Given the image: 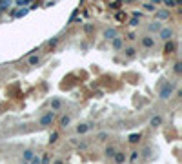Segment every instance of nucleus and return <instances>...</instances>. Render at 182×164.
Returning <instances> with one entry per match:
<instances>
[{
    "label": "nucleus",
    "instance_id": "f257e3e1",
    "mask_svg": "<svg viewBox=\"0 0 182 164\" xmlns=\"http://www.w3.org/2000/svg\"><path fill=\"white\" fill-rule=\"evenodd\" d=\"M53 118H55V111H47L46 115L40 118V126H47V124H51Z\"/></svg>",
    "mask_w": 182,
    "mask_h": 164
},
{
    "label": "nucleus",
    "instance_id": "f03ea898",
    "mask_svg": "<svg viewBox=\"0 0 182 164\" xmlns=\"http://www.w3.org/2000/svg\"><path fill=\"white\" fill-rule=\"evenodd\" d=\"M171 93H173V84H166L160 89V98H168V97H171Z\"/></svg>",
    "mask_w": 182,
    "mask_h": 164
},
{
    "label": "nucleus",
    "instance_id": "7ed1b4c3",
    "mask_svg": "<svg viewBox=\"0 0 182 164\" xmlns=\"http://www.w3.org/2000/svg\"><path fill=\"white\" fill-rule=\"evenodd\" d=\"M33 155H35V153H33V150H24V151H22V157H24V161H26V162L31 161Z\"/></svg>",
    "mask_w": 182,
    "mask_h": 164
},
{
    "label": "nucleus",
    "instance_id": "20e7f679",
    "mask_svg": "<svg viewBox=\"0 0 182 164\" xmlns=\"http://www.w3.org/2000/svg\"><path fill=\"white\" fill-rule=\"evenodd\" d=\"M113 159H115L117 164H122V162L126 161V155H124V153H115V155H113Z\"/></svg>",
    "mask_w": 182,
    "mask_h": 164
},
{
    "label": "nucleus",
    "instance_id": "39448f33",
    "mask_svg": "<svg viewBox=\"0 0 182 164\" xmlns=\"http://www.w3.org/2000/svg\"><path fill=\"white\" fill-rule=\"evenodd\" d=\"M140 141V133H133V135H129V142L131 144H137Z\"/></svg>",
    "mask_w": 182,
    "mask_h": 164
},
{
    "label": "nucleus",
    "instance_id": "423d86ee",
    "mask_svg": "<svg viewBox=\"0 0 182 164\" xmlns=\"http://www.w3.org/2000/svg\"><path fill=\"white\" fill-rule=\"evenodd\" d=\"M89 128H91V126H87V124H80V126L77 128V131H78V133H86Z\"/></svg>",
    "mask_w": 182,
    "mask_h": 164
},
{
    "label": "nucleus",
    "instance_id": "0eeeda50",
    "mask_svg": "<svg viewBox=\"0 0 182 164\" xmlns=\"http://www.w3.org/2000/svg\"><path fill=\"white\" fill-rule=\"evenodd\" d=\"M142 44H144V46H146V48H151V46H153V40H151V38H149V37H146V38H144V40H142Z\"/></svg>",
    "mask_w": 182,
    "mask_h": 164
},
{
    "label": "nucleus",
    "instance_id": "6e6552de",
    "mask_svg": "<svg viewBox=\"0 0 182 164\" xmlns=\"http://www.w3.org/2000/svg\"><path fill=\"white\" fill-rule=\"evenodd\" d=\"M29 164H42V159H40V157H37V155H33V159L29 161Z\"/></svg>",
    "mask_w": 182,
    "mask_h": 164
},
{
    "label": "nucleus",
    "instance_id": "1a4fd4ad",
    "mask_svg": "<svg viewBox=\"0 0 182 164\" xmlns=\"http://www.w3.org/2000/svg\"><path fill=\"white\" fill-rule=\"evenodd\" d=\"M69 122H71V117H62V120H60V124H62L64 128H66V126H67V124H69Z\"/></svg>",
    "mask_w": 182,
    "mask_h": 164
},
{
    "label": "nucleus",
    "instance_id": "9d476101",
    "mask_svg": "<svg viewBox=\"0 0 182 164\" xmlns=\"http://www.w3.org/2000/svg\"><path fill=\"white\" fill-rule=\"evenodd\" d=\"M60 106H62V104H60V100H57V98H55V100L51 102V109H58Z\"/></svg>",
    "mask_w": 182,
    "mask_h": 164
},
{
    "label": "nucleus",
    "instance_id": "9b49d317",
    "mask_svg": "<svg viewBox=\"0 0 182 164\" xmlns=\"http://www.w3.org/2000/svg\"><path fill=\"white\" fill-rule=\"evenodd\" d=\"M115 153H117V151H115V148H111V146H109V148H107V150H106V155H107V157H113V155H115Z\"/></svg>",
    "mask_w": 182,
    "mask_h": 164
},
{
    "label": "nucleus",
    "instance_id": "f8f14e48",
    "mask_svg": "<svg viewBox=\"0 0 182 164\" xmlns=\"http://www.w3.org/2000/svg\"><path fill=\"white\" fill-rule=\"evenodd\" d=\"M160 122H162V118H160V117H153V118H151V124H153V126H159Z\"/></svg>",
    "mask_w": 182,
    "mask_h": 164
},
{
    "label": "nucleus",
    "instance_id": "ddd939ff",
    "mask_svg": "<svg viewBox=\"0 0 182 164\" xmlns=\"http://www.w3.org/2000/svg\"><path fill=\"white\" fill-rule=\"evenodd\" d=\"M162 37H164V38H169V37H171V31H169V29H162Z\"/></svg>",
    "mask_w": 182,
    "mask_h": 164
},
{
    "label": "nucleus",
    "instance_id": "4468645a",
    "mask_svg": "<svg viewBox=\"0 0 182 164\" xmlns=\"http://www.w3.org/2000/svg\"><path fill=\"white\" fill-rule=\"evenodd\" d=\"M129 159H131V161H137V159H139V151H133L129 155Z\"/></svg>",
    "mask_w": 182,
    "mask_h": 164
},
{
    "label": "nucleus",
    "instance_id": "2eb2a0df",
    "mask_svg": "<svg viewBox=\"0 0 182 164\" xmlns=\"http://www.w3.org/2000/svg\"><path fill=\"white\" fill-rule=\"evenodd\" d=\"M57 139H58V133H51V137H49V141H51V142H55Z\"/></svg>",
    "mask_w": 182,
    "mask_h": 164
},
{
    "label": "nucleus",
    "instance_id": "dca6fc26",
    "mask_svg": "<svg viewBox=\"0 0 182 164\" xmlns=\"http://www.w3.org/2000/svg\"><path fill=\"white\" fill-rule=\"evenodd\" d=\"M38 62V57H31L29 58V64H37Z\"/></svg>",
    "mask_w": 182,
    "mask_h": 164
},
{
    "label": "nucleus",
    "instance_id": "f3484780",
    "mask_svg": "<svg viewBox=\"0 0 182 164\" xmlns=\"http://www.w3.org/2000/svg\"><path fill=\"white\" fill-rule=\"evenodd\" d=\"M98 139H100V141H104V139H107V133H98Z\"/></svg>",
    "mask_w": 182,
    "mask_h": 164
},
{
    "label": "nucleus",
    "instance_id": "a211bd4d",
    "mask_svg": "<svg viewBox=\"0 0 182 164\" xmlns=\"http://www.w3.org/2000/svg\"><path fill=\"white\" fill-rule=\"evenodd\" d=\"M120 44H122V42L119 40V38H117V40H115V42H113V46H115V48H120Z\"/></svg>",
    "mask_w": 182,
    "mask_h": 164
},
{
    "label": "nucleus",
    "instance_id": "6ab92c4d",
    "mask_svg": "<svg viewBox=\"0 0 182 164\" xmlns=\"http://www.w3.org/2000/svg\"><path fill=\"white\" fill-rule=\"evenodd\" d=\"M149 153H151V150H149V148H146V150H144V157H149Z\"/></svg>",
    "mask_w": 182,
    "mask_h": 164
},
{
    "label": "nucleus",
    "instance_id": "aec40b11",
    "mask_svg": "<svg viewBox=\"0 0 182 164\" xmlns=\"http://www.w3.org/2000/svg\"><path fill=\"white\" fill-rule=\"evenodd\" d=\"M149 27H151V29H153V31H155V29H159V24H157V22H155V24H151V26H149Z\"/></svg>",
    "mask_w": 182,
    "mask_h": 164
},
{
    "label": "nucleus",
    "instance_id": "412c9836",
    "mask_svg": "<svg viewBox=\"0 0 182 164\" xmlns=\"http://www.w3.org/2000/svg\"><path fill=\"white\" fill-rule=\"evenodd\" d=\"M164 2H166V4H169V6H173V4H175L173 0H164Z\"/></svg>",
    "mask_w": 182,
    "mask_h": 164
},
{
    "label": "nucleus",
    "instance_id": "4be33fe9",
    "mask_svg": "<svg viewBox=\"0 0 182 164\" xmlns=\"http://www.w3.org/2000/svg\"><path fill=\"white\" fill-rule=\"evenodd\" d=\"M55 164H64V162L62 161H55Z\"/></svg>",
    "mask_w": 182,
    "mask_h": 164
}]
</instances>
